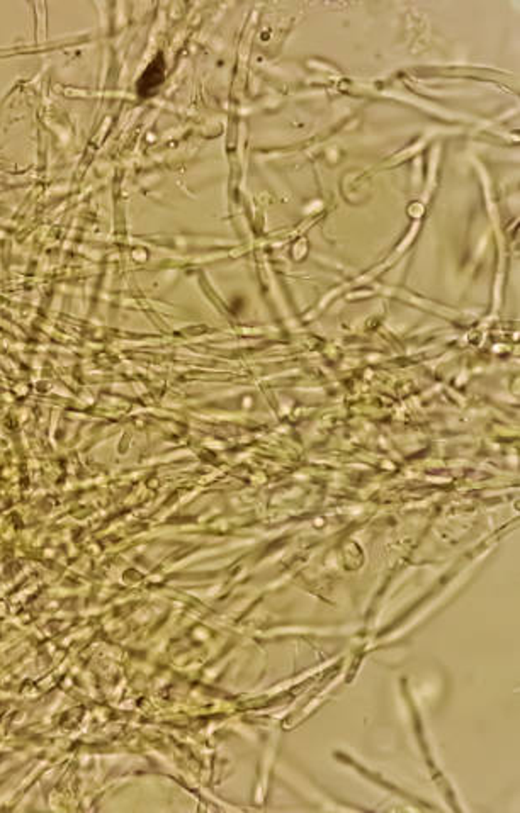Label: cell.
I'll list each match as a JSON object with an SVG mask.
<instances>
[{"instance_id":"1","label":"cell","mask_w":520,"mask_h":813,"mask_svg":"<svg viewBox=\"0 0 520 813\" xmlns=\"http://www.w3.org/2000/svg\"><path fill=\"white\" fill-rule=\"evenodd\" d=\"M162 80H164V63H162V58H157L148 66V70L143 73V77L140 78L138 82L140 95L142 97L152 95L153 92L157 90V87L160 85Z\"/></svg>"}]
</instances>
